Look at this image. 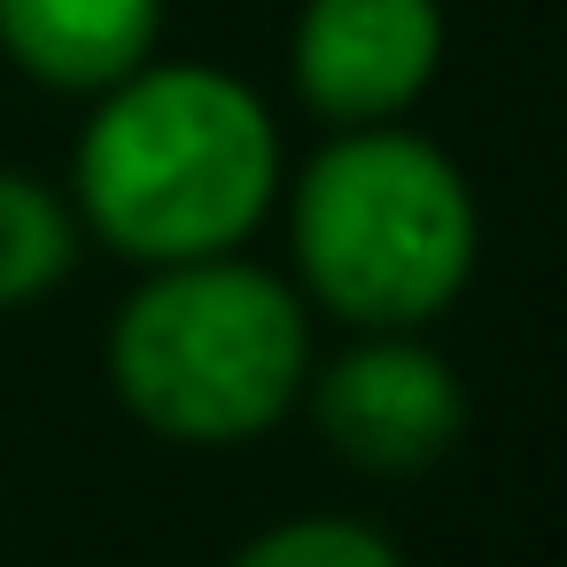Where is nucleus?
I'll list each match as a JSON object with an SVG mask.
<instances>
[{"label": "nucleus", "mask_w": 567, "mask_h": 567, "mask_svg": "<svg viewBox=\"0 0 567 567\" xmlns=\"http://www.w3.org/2000/svg\"><path fill=\"white\" fill-rule=\"evenodd\" d=\"M311 303L234 257L156 265L110 319V389L164 443H249L303 404Z\"/></svg>", "instance_id": "obj_3"}, {"label": "nucleus", "mask_w": 567, "mask_h": 567, "mask_svg": "<svg viewBox=\"0 0 567 567\" xmlns=\"http://www.w3.org/2000/svg\"><path fill=\"white\" fill-rule=\"evenodd\" d=\"M226 567H404V551H396L373 520H350V513H296V520H272L265 536H249Z\"/></svg>", "instance_id": "obj_8"}, {"label": "nucleus", "mask_w": 567, "mask_h": 567, "mask_svg": "<svg viewBox=\"0 0 567 567\" xmlns=\"http://www.w3.org/2000/svg\"><path fill=\"white\" fill-rule=\"evenodd\" d=\"M288 249L303 303L358 334H420L474 280L482 203L427 133L350 125L296 172Z\"/></svg>", "instance_id": "obj_2"}, {"label": "nucleus", "mask_w": 567, "mask_h": 567, "mask_svg": "<svg viewBox=\"0 0 567 567\" xmlns=\"http://www.w3.org/2000/svg\"><path fill=\"white\" fill-rule=\"evenodd\" d=\"M311 427L358 466L412 482L466 435V381L420 334H358L303 381Z\"/></svg>", "instance_id": "obj_4"}, {"label": "nucleus", "mask_w": 567, "mask_h": 567, "mask_svg": "<svg viewBox=\"0 0 567 567\" xmlns=\"http://www.w3.org/2000/svg\"><path fill=\"white\" fill-rule=\"evenodd\" d=\"M79 210L63 187H48L40 172L0 164V311H24L40 296H55L79 265Z\"/></svg>", "instance_id": "obj_7"}, {"label": "nucleus", "mask_w": 567, "mask_h": 567, "mask_svg": "<svg viewBox=\"0 0 567 567\" xmlns=\"http://www.w3.org/2000/svg\"><path fill=\"white\" fill-rule=\"evenodd\" d=\"M280 203V125L265 94L218 63H141L94 94V117L71 156L79 226L156 265L234 257Z\"/></svg>", "instance_id": "obj_1"}, {"label": "nucleus", "mask_w": 567, "mask_h": 567, "mask_svg": "<svg viewBox=\"0 0 567 567\" xmlns=\"http://www.w3.org/2000/svg\"><path fill=\"white\" fill-rule=\"evenodd\" d=\"M164 40V0H0V55L48 94H102Z\"/></svg>", "instance_id": "obj_6"}, {"label": "nucleus", "mask_w": 567, "mask_h": 567, "mask_svg": "<svg viewBox=\"0 0 567 567\" xmlns=\"http://www.w3.org/2000/svg\"><path fill=\"white\" fill-rule=\"evenodd\" d=\"M443 0H303L288 79L334 133L404 125V110L443 71Z\"/></svg>", "instance_id": "obj_5"}]
</instances>
